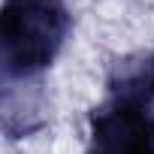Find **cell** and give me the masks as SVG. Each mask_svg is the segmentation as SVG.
Wrapping results in <instances>:
<instances>
[{"label": "cell", "mask_w": 154, "mask_h": 154, "mask_svg": "<svg viewBox=\"0 0 154 154\" xmlns=\"http://www.w3.org/2000/svg\"><path fill=\"white\" fill-rule=\"evenodd\" d=\"M72 15L63 0H3L0 15V69L3 85L36 82L54 63Z\"/></svg>", "instance_id": "7a4b0ae2"}, {"label": "cell", "mask_w": 154, "mask_h": 154, "mask_svg": "<svg viewBox=\"0 0 154 154\" xmlns=\"http://www.w3.org/2000/svg\"><path fill=\"white\" fill-rule=\"evenodd\" d=\"M85 154H154V54L112 63L106 97L88 121Z\"/></svg>", "instance_id": "6da1fadb"}]
</instances>
